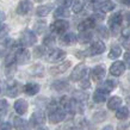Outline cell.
Instances as JSON below:
<instances>
[{
  "instance_id": "9",
  "label": "cell",
  "mask_w": 130,
  "mask_h": 130,
  "mask_svg": "<svg viewBox=\"0 0 130 130\" xmlns=\"http://www.w3.org/2000/svg\"><path fill=\"white\" fill-rule=\"evenodd\" d=\"M105 74H106V67L104 64H97L94 68H92V72H91V78L93 81H102L104 78H105Z\"/></svg>"
},
{
  "instance_id": "26",
  "label": "cell",
  "mask_w": 130,
  "mask_h": 130,
  "mask_svg": "<svg viewBox=\"0 0 130 130\" xmlns=\"http://www.w3.org/2000/svg\"><path fill=\"white\" fill-rule=\"evenodd\" d=\"M68 87H69V83L64 79L56 80V81H54V83L51 84V88L55 91H64V90H67Z\"/></svg>"
},
{
  "instance_id": "50",
  "label": "cell",
  "mask_w": 130,
  "mask_h": 130,
  "mask_svg": "<svg viewBox=\"0 0 130 130\" xmlns=\"http://www.w3.org/2000/svg\"><path fill=\"white\" fill-rule=\"evenodd\" d=\"M122 3L126 6H130V0H122Z\"/></svg>"
},
{
  "instance_id": "15",
  "label": "cell",
  "mask_w": 130,
  "mask_h": 130,
  "mask_svg": "<svg viewBox=\"0 0 130 130\" xmlns=\"http://www.w3.org/2000/svg\"><path fill=\"white\" fill-rule=\"evenodd\" d=\"M125 72V64L123 61H116L110 67V74L113 76H121Z\"/></svg>"
},
{
  "instance_id": "17",
  "label": "cell",
  "mask_w": 130,
  "mask_h": 130,
  "mask_svg": "<svg viewBox=\"0 0 130 130\" xmlns=\"http://www.w3.org/2000/svg\"><path fill=\"white\" fill-rule=\"evenodd\" d=\"M31 8H32V5L29 0H22L19 4H18V6H17L16 11L19 16H26V14L30 13Z\"/></svg>"
},
{
  "instance_id": "52",
  "label": "cell",
  "mask_w": 130,
  "mask_h": 130,
  "mask_svg": "<svg viewBox=\"0 0 130 130\" xmlns=\"http://www.w3.org/2000/svg\"><path fill=\"white\" fill-rule=\"evenodd\" d=\"M126 100H128V102H129V105H130V97H129V98H128V99H126Z\"/></svg>"
},
{
  "instance_id": "10",
  "label": "cell",
  "mask_w": 130,
  "mask_h": 130,
  "mask_svg": "<svg viewBox=\"0 0 130 130\" xmlns=\"http://www.w3.org/2000/svg\"><path fill=\"white\" fill-rule=\"evenodd\" d=\"M109 93H110V91H107L106 88H104V87H98L97 90L94 91V93H93V102L94 103H98V104H103V103H105L109 99Z\"/></svg>"
},
{
  "instance_id": "16",
  "label": "cell",
  "mask_w": 130,
  "mask_h": 130,
  "mask_svg": "<svg viewBox=\"0 0 130 130\" xmlns=\"http://www.w3.org/2000/svg\"><path fill=\"white\" fill-rule=\"evenodd\" d=\"M23 90V87L20 86L18 83L16 81H12L10 85L6 86L5 88V93L8 95V97H17V95L20 93V91Z\"/></svg>"
},
{
  "instance_id": "7",
  "label": "cell",
  "mask_w": 130,
  "mask_h": 130,
  "mask_svg": "<svg viewBox=\"0 0 130 130\" xmlns=\"http://www.w3.org/2000/svg\"><path fill=\"white\" fill-rule=\"evenodd\" d=\"M37 42V36L32 30H25L20 35V44L24 47H32Z\"/></svg>"
},
{
  "instance_id": "44",
  "label": "cell",
  "mask_w": 130,
  "mask_h": 130,
  "mask_svg": "<svg viewBox=\"0 0 130 130\" xmlns=\"http://www.w3.org/2000/svg\"><path fill=\"white\" fill-rule=\"evenodd\" d=\"M124 64L128 66V68H130V51H126L125 54H124Z\"/></svg>"
},
{
  "instance_id": "37",
  "label": "cell",
  "mask_w": 130,
  "mask_h": 130,
  "mask_svg": "<svg viewBox=\"0 0 130 130\" xmlns=\"http://www.w3.org/2000/svg\"><path fill=\"white\" fill-rule=\"evenodd\" d=\"M91 18L94 20V22H102V20L105 18V13H104L103 11H100V10H99V11H97V10H95V12L92 14V17H91Z\"/></svg>"
},
{
  "instance_id": "12",
  "label": "cell",
  "mask_w": 130,
  "mask_h": 130,
  "mask_svg": "<svg viewBox=\"0 0 130 130\" xmlns=\"http://www.w3.org/2000/svg\"><path fill=\"white\" fill-rule=\"evenodd\" d=\"M60 42L67 47L74 45L75 43H78V36L74 32H64V34H62V37L60 38Z\"/></svg>"
},
{
  "instance_id": "6",
  "label": "cell",
  "mask_w": 130,
  "mask_h": 130,
  "mask_svg": "<svg viewBox=\"0 0 130 130\" xmlns=\"http://www.w3.org/2000/svg\"><path fill=\"white\" fill-rule=\"evenodd\" d=\"M68 29H69V22L66 20V19H62V18L56 19L55 22L50 25L51 32L57 34V35H62V34H64Z\"/></svg>"
},
{
  "instance_id": "11",
  "label": "cell",
  "mask_w": 130,
  "mask_h": 130,
  "mask_svg": "<svg viewBox=\"0 0 130 130\" xmlns=\"http://www.w3.org/2000/svg\"><path fill=\"white\" fill-rule=\"evenodd\" d=\"M67 56V53L62 49H53L51 51H49L48 54V61L49 62H60L62 61L64 57Z\"/></svg>"
},
{
  "instance_id": "49",
  "label": "cell",
  "mask_w": 130,
  "mask_h": 130,
  "mask_svg": "<svg viewBox=\"0 0 130 130\" xmlns=\"http://www.w3.org/2000/svg\"><path fill=\"white\" fill-rule=\"evenodd\" d=\"M4 20H5V14L0 11V22H4Z\"/></svg>"
},
{
  "instance_id": "5",
  "label": "cell",
  "mask_w": 130,
  "mask_h": 130,
  "mask_svg": "<svg viewBox=\"0 0 130 130\" xmlns=\"http://www.w3.org/2000/svg\"><path fill=\"white\" fill-rule=\"evenodd\" d=\"M87 72H88V68H87L86 64H85V63H79V64L75 66L74 69L72 71L69 79H71L72 81H80V80H83L87 75Z\"/></svg>"
},
{
  "instance_id": "3",
  "label": "cell",
  "mask_w": 130,
  "mask_h": 130,
  "mask_svg": "<svg viewBox=\"0 0 130 130\" xmlns=\"http://www.w3.org/2000/svg\"><path fill=\"white\" fill-rule=\"evenodd\" d=\"M123 23V12H117L113 13L109 18V31L112 32L113 36H117L118 32L121 31V25Z\"/></svg>"
},
{
  "instance_id": "41",
  "label": "cell",
  "mask_w": 130,
  "mask_h": 130,
  "mask_svg": "<svg viewBox=\"0 0 130 130\" xmlns=\"http://www.w3.org/2000/svg\"><path fill=\"white\" fill-rule=\"evenodd\" d=\"M45 29V22H37L35 26V31L38 32V34H42Z\"/></svg>"
},
{
  "instance_id": "45",
  "label": "cell",
  "mask_w": 130,
  "mask_h": 130,
  "mask_svg": "<svg viewBox=\"0 0 130 130\" xmlns=\"http://www.w3.org/2000/svg\"><path fill=\"white\" fill-rule=\"evenodd\" d=\"M0 130H12V125L10 123L5 122L3 124H0Z\"/></svg>"
},
{
  "instance_id": "40",
  "label": "cell",
  "mask_w": 130,
  "mask_h": 130,
  "mask_svg": "<svg viewBox=\"0 0 130 130\" xmlns=\"http://www.w3.org/2000/svg\"><path fill=\"white\" fill-rule=\"evenodd\" d=\"M8 110V103L6 99H0V115H5Z\"/></svg>"
},
{
  "instance_id": "25",
  "label": "cell",
  "mask_w": 130,
  "mask_h": 130,
  "mask_svg": "<svg viewBox=\"0 0 130 130\" xmlns=\"http://www.w3.org/2000/svg\"><path fill=\"white\" fill-rule=\"evenodd\" d=\"M93 38V34L91 32V30H86V31H80L78 35V42L80 43H88Z\"/></svg>"
},
{
  "instance_id": "13",
  "label": "cell",
  "mask_w": 130,
  "mask_h": 130,
  "mask_svg": "<svg viewBox=\"0 0 130 130\" xmlns=\"http://www.w3.org/2000/svg\"><path fill=\"white\" fill-rule=\"evenodd\" d=\"M31 124L36 128H40L45 123V115L43 111H36L35 113H32L31 116Z\"/></svg>"
},
{
  "instance_id": "48",
  "label": "cell",
  "mask_w": 130,
  "mask_h": 130,
  "mask_svg": "<svg viewBox=\"0 0 130 130\" xmlns=\"http://www.w3.org/2000/svg\"><path fill=\"white\" fill-rule=\"evenodd\" d=\"M102 130H113V126L111 125V124H109V125H106V126H104Z\"/></svg>"
},
{
  "instance_id": "8",
  "label": "cell",
  "mask_w": 130,
  "mask_h": 130,
  "mask_svg": "<svg viewBox=\"0 0 130 130\" xmlns=\"http://www.w3.org/2000/svg\"><path fill=\"white\" fill-rule=\"evenodd\" d=\"M14 59H16V62L19 63V64H24L30 61L31 59V53L29 51V49L26 48H19L17 49V51L14 53Z\"/></svg>"
},
{
  "instance_id": "20",
  "label": "cell",
  "mask_w": 130,
  "mask_h": 130,
  "mask_svg": "<svg viewBox=\"0 0 130 130\" xmlns=\"http://www.w3.org/2000/svg\"><path fill=\"white\" fill-rule=\"evenodd\" d=\"M41 90V86L36 83H28L23 86V92L28 95H36Z\"/></svg>"
},
{
  "instance_id": "28",
  "label": "cell",
  "mask_w": 130,
  "mask_h": 130,
  "mask_svg": "<svg viewBox=\"0 0 130 130\" xmlns=\"http://www.w3.org/2000/svg\"><path fill=\"white\" fill-rule=\"evenodd\" d=\"M129 109L128 106H119L117 110H116V117L119 121H124L129 117Z\"/></svg>"
},
{
  "instance_id": "35",
  "label": "cell",
  "mask_w": 130,
  "mask_h": 130,
  "mask_svg": "<svg viewBox=\"0 0 130 130\" xmlns=\"http://www.w3.org/2000/svg\"><path fill=\"white\" fill-rule=\"evenodd\" d=\"M93 121L97 123H100L103 122V121H105L106 119V112H104V111H98V112H95L94 115H93Z\"/></svg>"
},
{
  "instance_id": "36",
  "label": "cell",
  "mask_w": 130,
  "mask_h": 130,
  "mask_svg": "<svg viewBox=\"0 0 130 130\" xmlns=\"http://www.w3.org/2000/svg\"><path fill=\"white\" fill-rule=\"evenodd\" d=\"M14 62H16V59H14V54H8L7 56H6V59H5V67L6 68H10L11 66H13L14 64Z\"/></svg>"
},
{
  "instance_id": "14",
  "label": "cell",
  "mask_w": 130,
  "mask_h": 130,
  "mask_svg": "<svg viewBox=\"0 0 130 130\" xmlns=\"http://www.w3.org/2000/svg\"><path fill=\"white\" fill-rule=\"evenodd\" d=\"M71 66H72L71 61H63V62H61L60 64H57V66H54V67L50 68V74H53V75L62 74V73H64L66 71H68V69L71 68Z\"/></svg>"
},
{
  "instance_id": "30",
  "label": "cell",
  "mask_w": 130,
  "mask_h": 130,
  "mask_svg": "<svg viewBox=\"0 0 130 130\" xmlns=\"http://www.w3.org/2000/svg\"><path fill=\"white\" fill-rule=\"evenodd\" d=\"M122 43L125 49L130 50V26L122 31Z\"/></svg>"
},
{
  "instance_id": "21",
  "label": "cell",
  "mask_w": 130,
  "mask_h": 130,
  "mask_svg": "<svg viewBox=\"0 0 130 130\" xmlns=\"http://www.w3.org/2000/svg\"><path fill=\"white\" fill-rule=\"evenodd\" d=\"M123 103V99L118 95H113V97H110L107 99V109L110 111H115L117 110Z\"/></svg>"
},
{
  "instance_id": "2",
  "label": "cell",
  "mask_w": 130,
  "mask_h": 130,
  "mask_svg": "<svg viewBox=\"0 0 130 130\" xmlns=\"http://www.w3.org/2000/svg\"><path fill=\"white\" fill-rule=\"evenodd\" d=\"M59 104L61 105V107H62L67 113L74 115L75 112L80 111L79 100H76V99H74V98H71V97H67V95H63L62 98L59 100Z\"/></svg>"
},
{
  "instance_id": "51",
  "label": "cell",
  "mask_w": 130,
  "mask_h": 130,
  "mask_svg": "<svg viewBox=\"0 0 130 130\" xmlns=\"http://www.w3.org/2000/svg\"><path fill=\"white\" fill-rule=\"evenodd\" d=\"M34 1H36V3H43L44 0H34Z\"/></svg>"
},
{
  "instance_id": "27",
  "label": "cell",
  "mask_w": 130,
  "mask_h": 130,
  "mask_svg": "<svg viewBox=\"0 0 130 130\" xmlns=\"http://www.w3.org/2000/svg\"><path fill=\"white\" fill-rule=\"evenodd\" d=\"M121 55H122V48H121V45L113 44L110 48V51H109V59L116 60V59H118Z\"/></svg>"
},
{
  "instance_id": "19",
  "label": "cell",
  "mask_w": 130,
  "mask_h": 130,
  "mask_svg": "<svg viewBox=\"0 0 130 130\" xmlns=\"http://www.w3.org/2000/svg\"><path fill=\"white\" fill-rule=\"evenodd\" d=\"M13 109H14V111L17 112L18 116H23V115L26 113V111H28V109H29L28 102L24 100V99H18V100L14 102Z\"/></svg>"
},
{
  "instance_id": "34",
  "label": "cell",
  "mask_w": 130,
  "mask_h": 130,
  "mask_svg": "<svg viewBox=\"0 0 130 130\" xmlns=\"http://www.w3.org/2000/svg\"><path fill=\"white\" fill-rule=\"evenodd\" d=\"M97 31H98V35L102 36L103 38H109V36H110L109 29L106 26H104V25H99L98 28H97Z\"/></svg>"
},
{
  "instance_id": "33",
  "label": "cell",
  "mask_w": 130,
  "mask_h": 130,
  "mask_svg": "<svg viewBox=\"0 0 130 130\" xmlns=\"http://www.w3.org/2000/svg\"><path fill=\"white\" fill-rule=\"evenodd\" d=\"M117 85H118V83H117V80L115 79H109V80H105L104 81V84H103V87L104 88H106L107 91H113L116 87H117Z\"/></svg>"
},
{
  "instance_id": "46",
  "label": "cell",
  "mask_w": 130,
  "mask_h": 130,
  "mask_svg": "<svg viewBox=\"0 0 130 130\" xmlns=\"http://www.w3.org/2000/svg\"><path fill=\"white\" fill-rule=\"evenodd\" d=\"M74 0H61V6H64V7H69L72 4H73Z\"/></svg>"
},
{
  "instance_id": "18",
  "label": "cell",
  "mask_w": 130,
  "mask_h": 130,
  "mask_svg": "<svg viewBox=\"0 0 130 130\" xmlns=\"http://www.w3.org/2000/svg\"><path fill=\"white\" fill-rule=\"evenodd\" d=\"M12 123H13V128L16 130H30L29 123L19 116H13L12 117Z\"/></svg>"
},
{
  "instance_id": "1",
  "label": "cell",
  "mask_w": 130,
  "mask_h": 130,
  "mask_svg": "<svg viewBox=\"0 0 130 130\" xmlns=\"http://www.w3.org/2000/svg\"><path fill=\"white\" fill-rule=\"evenodd\" d=\"M67 112L63 110L57 102H51L48 106V118L51 124H57L64 121Z\"/></svg>"
},
{
  "instance_id": "22",
  "label": "cell",
  "mask_w": 130,
  "mask_h": 130,
  "mask_svg": "<svg viewBox=\"0 0 130 130\" xmlns=\"http://www.w3.org/2000/svg\"><path fill=\"white\" fill-rule=\"evenodd\" d=\"M95 26V22L92 18H86L83 22H80V24L78 25V30L79 31H86V30H92Z\"/></svg>"
},
{
  "instance_id": "29",
  "label": "cell",
  "mask_w": 130,
  "mask_h": 130,
  "mask_svg": "<svg viewBox=\"0 0 130 130\" xmlns=\"http://www.w3.org/2000/svg\"><path fill=\"white\" fill-rule=\"evenodd\" d=\"M71 14L69 13V10L68 7H64V6H59V7L55 10L54 12V17H55L56 19H60V18H66Z\"/></svg>"
},
{
  "instance_id": "23",
  "label": "cell",
  "mask_w": 130,
  "mask_h": 130,
  "mask_svg": "<svg viewBox=\"0 0 130 130\" xmlns=\"http://www.w3.org/2000/svg\"><path fill=\"white\" fill-rule=\"evenodd\" d=\"M115 8H116V4L112 0H104V1H100V4H99V10L104 13L113 11Z\"/></svg>"
},
{
  "instance_id": "4",
  "label": "cell",
  "mask_w": 130,
  "mask_h": 130,
  "mask_svg": "<svg viewBox=\"0 0 130 130\" xmlns=\"http://www.w3.org/2000/svg\"><path fill=\"white\" fill-rule=\"evenodd\" d=\"M106 50L105 44L103 43L102 41H95L90 45V48L87 49L85 53H81L80 56H95V55H100L104 51Z\"/></svg>"
},
{
  "instance_id": "24",
  "label": "cell",
  "mask_w": 130,
  "mask_h": 130,
  "mask_svg": "<svg viewBox=\"0 0 130 130\" xmlns=\"http://www.w3.org/2000/svg\"><path fill=\"white\" fill-rule=\"evenodd\" d=\"M53 8H54L53 4L51 5L50 4L41 5V6H38V7L36 8V14H37L38 17H45V16H48L51 11H53Z\"/></svg>"
},
{
  "instance_id": "42",
  "label": "cell",
  "mask_w": 130,
  "mask_h": 130,
  "mask_svg": "<svg viewBox=\"0 0 130 130\" xmlns=\"http://www.w3.org/2000/svg\"><path fill=\"white\" fill-rule=\"evenodd\" d=\"M7 31H8L7 25H6L5 23H1V22H0V37L5 36L6 34H7Z\"/></svg>"
},
{
  "instance_id": "32",
  "label": "cell",
  "mask_w": 130,
  "mask_h": 130,
  "mask_svg": "<svg viewBox=\"0 0 130 130\" xmlns=\"http://www.w3.org/2000/svg\"><path fill=\"white\" fill-rule=\"evenodd\" d=\"M43 69H44V67L42 64H34V66H31V67L29 68V74L38 76V75H42Z\"/></svg>"
},
{
  "instance_id": "39",
  "label": "cell",
  "mask_w": 130,
  "mask_h": 130,
  "mask_svg": "<svg viewBox=\"0 0 130 130\" xmlns=\"http://www.w3.org/2000/svg\"><path fill=\"white\" fill-rule=\"evenodd\" d=\"M34 55L36 57H42V56L45 55V48L42 47V45H38L34 49Z\"/></svg>"
},
{
  "instance_id": "31",
  "label": "cell",
  "mask_w": 130,
  "mask_h": 130,
  "mask_svg": "<svg viewBox=\"0 0 130 130\" xmlns=\"http://www.w3.org/2000/svg\"><path fill=\"white\" fill-rule=\"evenodd\" d=\"M85 7V0H74L72 4V10L74 13H80Z\"/></svg>"
},
{
  "instance_id": "47",
  "label": "cell",
  "mask_w": 130,
  "mask_h": 130,
  "mask_svg": "<svg viewBox=\"0 0 130 130\" xmlns=\"http://www.w3.org/2000/svg\"><path fill=\"white\" fill-rule=\"evenodd\" d=\"M123 19H125L126 24L130 26V12H125V13L123 14Z\"/></svg>"
},
{
  "instance_id": "38",
  "label": "cell",
  "mask_w": 130,
  "mask_h": 130,
  "mask_svg": "<svg viewBox=\"0 0 130 130\" xmlns=\"http://www.w3.org/2000/svg\"><path fill=\"white\" fill-rule=\"evenodd\" d=\"M54 43H55V37L53 35H48L44 37L43 40L44 47H51V45H54Z\"/></svg>"
},
{
  "instance_id": "43",
  "label": "cell",
  "mask_w": 130,
  "mask_h": 130,
  "mask_svg": "<svg viewBox=\"0 0 130 130\" xmlns=\"http://www.w3.org/2000/svg\"><path fill=\"white\" fill-rule=\"evenodd\" d=\"M80 87H81L83 90H87V88H90L91 87L90 80H86L85 78H84L83 80H80Z\"/></svg>"
}]
</instances>
